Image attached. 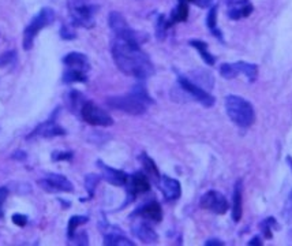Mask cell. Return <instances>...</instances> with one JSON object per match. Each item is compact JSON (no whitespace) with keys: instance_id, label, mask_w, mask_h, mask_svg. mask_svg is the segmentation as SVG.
<instances>
[{"instance_id":"1","label":"cell","mask_w":292,"mask_h":246,"mask_svg":"<svg viewBox=\"0 0 292 246\" xmlns=\"http://www.w3.org/2000/svg\"><path fill=\"white\" fill-rule=\"evenodd\" d=\"M112 57L118 69L126 76L146 80L155 74V66L139 47L138 41L115 38L112 43Z\"/></svg>"},{"instance_id":"2","label":"cell","mask_w":292,"mask_h":246,"mask_svg":"<svg viewBox=\"0 0 292 246\" xmlns=\"http://www.w3.org/2000/svg\"><path fill=\"white\" fill-rule=\"evenodd\" d=\"M224 104H226L227 115L239 128H250L255 122L254 107L250 101L241 96H227Z\"/></svg>"},{"instance_id":"3","label":"cell","mask_w":292,"mask_h":246,"mask_svg":"<svg viewBox=\"0 0 292 246\" xmlns=\"http://www.w3.org/2000/svg\"><path fill=\"white\" fill-rule=\"evenodd\" d=\"M55 21V11L51 9V7H44V9L40 10L32 22L26 26L24 32V49L25 51H30L33 48L34 38L38 34V32L41 29L47 28L49 25Z\"/></svg>"},{"instance_id":"4","label":"cell","mask_w":292,"mask_h":246,"mask_svg":"<svg viewBox=\"0 0 292 246\" xmlns=\"http://www.w3.org/2000/svg\"><path fill=\"white\" fill-rule=\"evenodd\" d=\"M107 105L111 108L119 109V111H123V112L130 115H142L146 112V104H143L141 100H138L131 93H128L126 96L108 97Z\"/></svg>"},{"instance_id":"5","label":"cell","mask_w":292,"mask_h":246,"mask_svg":"<svg viewBox=\"0 0 292 246\" xmlns=\"http://www.w3.org/2000/svg\"><path fill=\"white\" fill-rule=\"evenodd\" d=\"M81 116L86 123L92 126H101V128H109L113 125L112 116L105 111L100 108L99 105L93 101H86L84 107L81 108Z\"/></svg>"},{"instance_id":"6","label":"cell","mask_w":292,"mask_h":246,"mask_svg":"<svg viewBox=\"0 0 292 246\" xmlns=\"http://www.w3.org/2000/svg\"><path fill=\"white\" fill-rule=\"evenodd\" d=\"M108 25L111 30H112L115 36L118 38H123V40H132V41H138L137 32H134L130 25L127 24L126 18L123 17L118 11H111L108 15Z\"/></svg>"},{"instance_id":"7","label":"cell","mask_w":292,"mask_h":246,"mask_svg":"<svg viewBox=\"0 0 292 246\" xmlns=\"http://www.w3.org/2000/svg\"><path fill=\"white\" fill-rule=\"evenodd\" d=\"M178 82H179L180 89L184 90L186 93H189V96H191L195 101L198 103H201L205 107H212L214 104V97H213L209 92L201 88V86H198L197 84H194L193 81L189 80L187 77L184 76H179L178 78Z\"/></svg>"},{"instance_id":"8","label":"cell","mask_w":292,"mask_h":246,"mask_svg":"<svg viewBox=\"0 0 292 246\" xmlns=\"http://www.w3.org/2000/svg\"><path fill=\"white\" fill-rule=\"evenodd\" d=\"M201 207L207 209L216 215H224L230 209L228 201L220 192L217 190H209L201 197Z\"/></svg>"},{"instance_id":"9","label":"cell","mask_w":292,"mask_h":246,"mask_svg":"<svg viewBox=\"0 0 292 246\" xmlns=\"http://www.w3.org/2000/svg\"><path fill=\"white\" fill-rule=\"evenodd\" d=\"M38 184L41 186L48 193H57V192H66V193H72L74 186L70 180L67 179L64 175L60 174H49L47 178L38 180Z\"/></svg>"},{"instance_id":"10","label":"cell","mask_w":292,"mask_h":246,"mask_svg":"<svg viewBox=\"0 0 292 246\" xmlns=\"http://www.w3.org/2000/svg\"><path fill=\"white\" fill-rule=\"evenodd\" d=\"M97 11V6L86 5L82 9L74 10L70 11L71 19H72V24L76 26H81V28L90 29L95 26V14Z\"/></svg>"},{"instance_id":"11","label":"cell","mask_w":292,"mask_h":246,"mask_svg":"<svg viewBox=\"0 0 292 246\" xmlns=\"http://www.w3.org/2000/svg\"><path fill=\"white\" fill-rule=\"evenodd\" d=\"M127 193L128 197L131 199V201L134 200V197L137 194L146 193L151 190V182H149V178L146 175L145 172L142 171H138V172H134L131 176H128L127 183Z\"/></svg>"},{"instance_id":"12","label":"cell","mask_w":292,"mask_h":246,"mask_svg":"<svg viewBox=\"0 0 292 246\" xmlns=\"http://www.w3.org/2000/svg\"><path fill=\"white\" fill-rule=\"evenodd\" d=\"M228 17L234 21L247 18L254 11V6L250 0H227Z\"/></svg>"},{"instance_id":"13","label":"cell","mask_w":292,"mask_h":246,"mask_svg":"<svg viewBox=\"0 0 292 246\" xmlns=\"http://www.w3.org/2000/svg\"><path fill=\"white\" fill-rule=\"evenodd\" d=\"M64 134H66V130L61 128L60 125H57L55 120H45L44 123H40L37 128L30 133V136L28 138H53L59 137V136H64Z\"/></svg>"},{"instance_id":"14","label":"cell","mask_w":292,"mask_h":246,"mask_svg":"<svg viewBox=\"0 0 292 246\" xmlns=\"http://www.w3.org/2000/svg\"><path fill=\"white\" fill-rule=\"evenodd\" d=\"M97 166L101 170V176H103L104 180H107L108 183L113 184V186H126L128 180V175L124 171L116 170V168L107 166L101 160L97 161Z\"/></svg>"},{"instance_id":"15","label":"cell","mask_w":292,"mask_h":246,"mask_svg":"<svg viewBox=\"0 0 292 246\" xmlns=\"http://www.w3.org/2000/svg\"><path fill=\"white\" fill-rule=\"evenodd\" d=\"M159 188L161 189L163 194L167 201H176L182 194V188L178 179L170 178L167 175H161L160 182H159Z\"/></svg>"},{"instance_id":"16","label":"cell","mask_w":292,"mask_h":246,"mask_svg":"<svg viewBox=\"0 0 292 246\" xmlns=\"http://www.w3.org/2000/svg\"><path fill=\"white\" fill-rule=\"evenodd\" d=\"M132 234L135 235V237L139 239L143 243H148V245H151V243H156V242L159 241V235H157V232L153 230V228L145 222H137L132 224Z\"/></svg>"},{"instance_id":"17","label":"cell","mask_w":292,"mask_h":246,"mask_svg":"<svg viewBox=\"0 0 292 246\" xmlns=\"http://www.w3.org/2000/svg\"><path fill=\"white\" fill-rule=\"evenodd\" d=\"M232 220L235 223L241 222L243 215V180L239 179L235 183L234 196H232Z\"/></svg>"},{"instance_id":"18","label":"cell","mask_w":292,"mask_h":246,"mask_svg":"<svg viewBox=\"0 0 292 246\" xmlns=\"http://www.w3.org/2000/svg\"><path fill=\"white\" fill-rule=\"evenodd\" d=\"M135 215H139L141 218L152 220V222L159 223L163 219V209H161V205L157 201H151V203L142 205L141 208L135 212Z\"/></svg>"},{"instance_id":"19","label":"cell","mask_w":292,"mask_h":246,"mask_svg":"<svg viewBox=\"0 0 292 246\" xmlns=\"http://www.w3.org/2000/svg\"><path fill=\"white\" fill-rule=\"evenodd\" d=\"M63 63L66 65L67 69H76V70L88 71L89 70V60L86 55L81 52H70L63 57Z\"/></svg>"},{"instance_id":"20","label":"cell","mask_w":292,"mask_h":246,"mask_svg":"<svg viewBox=\"0 0 292 246\" xmlns=\"http://www.w3.org/2000/svg\"><path fill=\"white\" fill-rule=\"evenodd\" d=\"M139 160H141L142 166H143V170H145V174L148 175V178L152 180H155L156 183L159 184L160 182V172H159V168L156 166V163L153 161V159L148 156L146 153H142L139 156Z\"/></svg>"},{"instance_id":"21","label":"cell","mask_w":292,"mask_h":246,"mask_svg":"<svg viewBox=\"0 0 292 246\" xmlns=\"http://www.w3.org/2000/svg\"><path fill=\"white\" fill-rule=\"evenodd\" d=\"M234 66L238 70L239 74H243V76L247 77V80L250 82H254L258 77V66L254 65V63H249V61H243L239 60L234 63Z\"/></svg>"},{"instance_id":"22","label":"cell","mask_w":292,"mask_h":246,"mask_svg":"<svg viewBox=\"0 0 292 246\" xmlns=\"http://www.w3.org/2000/svg\"><path fill=\"white\" fill-rule=\"evenodd\" d=\"M189 44L191 45V47L197 49L198 52H199V55H201V57L203 59V61H205L206 65L212 66V65L216 63V57L213 56L212 53L209 52V49H207V44L205 43V41H201V40H190Z\"/></svg>"},{"instance_id":"23","label":"cell","mask_w":292,"mask_h":246,"mask_svg":"<svg viewBox=\"0 0 292 246\" xmlns=\"http://www.w3.org/2000/svg\"><path fill=\"white\" fill-rule=\"evenodd\" d=\"M189 18V6L184 0H179L178 6L175 7L172 14H171L170 24H176V22H184Z\"/></svg>"},{"instance_id":"24","label":"cell","mask_w":292,"mask_h":246,"mask_svg":"<svg viewBox=\"0 0 292 246\" xmlns=\"http://www.w3.org/2000/svg\"><path fill=\"white\" fill-rule=\"evenodd\" d=\"M104 245L107 246H134L135 243L130 241L127 237H124L122 234H116V232H111L104 237Z\"/></svg>"},{"instance_id":"25","label":"cell","mask_w":292,"mask_h":246,"mask_svg":"<svg viewBox=\"0 0 292 246\" xmlns=\"http://www.w3.org/2000/svg\"><path fill=\"white\" fill-rule=\"evenodd\" d=\"M194 76V84H197L201 88H207V89H212L213 86V76L206 70H197L193 73Z\"/></svg>"},{"instance_id":"26","label":"cell","mask_w":292,"mask_h":246,"mask_svg":"<svg viewBox=\"0 0 292 246\" xmlns=\"http://www.w3.org/2000/svg\"><path fill=\"white\" fill-rule=\"evenodd\" d=\"M67 101H68V108H70L72 112H81V108H82L84 104L86 103L84 95H82L81 92H78V90H72V92H70Z\"/></svg>"},{"instance_id":"27","label":"cell","mask_w":292,"mask_h":246,"mask_svg":"<svg viewBox=\"0 0 292 246\" xmlns=\"http://www.w3.org/2000/svg\"><path fill=\"white\" fill-rule=\"evenodd\" d=\"M63 81L66 84H74V82H86L88 77L86 73L82 70H76V69H67L64 76H63Z\"/></svg>"},{"instance_id":"28","label":"cell","mask_w":292,"mask_h":246,"mask_svg":"<svg viewBox=\"0 0 292 246\" xmlns=\"http://www.w3.org/2000/svg\"><path fill=\"white\" fill-rule=\"evenodd\" d=\"M206 25H207V28L212 30L213 36H216V37H218V40H222L223 41L222 32L217 29V6L216 5L213 6V7H210L209 13H207Z\"/></svg>"},{"instance_id":"29","label":"cell","mask_w":292,"mask_h":246,"mask_svg":"<svg viewBox=\"0 0 292 246\" xmlns=\"http://www.w3.org/2000/svg\"><path fill=\"white\" fill-rule=\"evenodd\" d=\"M130 93L132 96H135L138 100H141L143 104H153V100H152V97L148 93V90H146V88L142 84H138V85L134 86Z\"/></svg>"},{"instance_id":"30","label":"cell","mask_w":292,"mask_h":246,"mask_svg":"<svg viewBox=\"0 0 292 246\" xmlns=\"http://www.w3.org/2000/svg\"><path fill=\"white\" fill-rule=\"evenodd\" d=\"M88 222H89V218H88V216H71L70 220H68V227H67V235H68V239L76 234L77 228Z\"/></svg>"},{"instance_id":"31","label":"cell","mask_w":292,"mask_h":246,"mask_svg":"<svg viewBox=\"0 0 292 246\" xmlns=\"http://www.w3.org/2000/svg\"><path fill=\"white\" fill-rule=\"evenodd\" d=\"M170 21H167L164 15L160 14L157 17V21H156V36H157L159 40H164L165 36H167V29L170 28Z\"/></svg>"},{"instance_id":"32","label":"cell","mask_w":292,"mask_h":246,"mask_svg":"<svg viewBox=\"0 0 292 246\" xmlns=\"http://www.w3.org/2000/svg\"><path fill=\"white\" fill-rule=\"evenodd\" d=\"M277 222H276V219L274 218H266L264 222L261 223V230H262V234H264L265 238H270L273 237V234H272V228H277Z\"/></svg>"},{"instance_id":"33","label":"cell","mask_w":292,"mask_h":246,"mask_svg":"<svg viewBox=\"0 0 292 246\" xmlns=\"http://www.w3.org/2000/svg\"><path fill=\"white\" fill-rule=\"evenodd\" d=\"M100 182V176L96 175V174H89V175L85 176V188L89 193V199H92L95 196L96 188Z\"/></svg>"},{"instance_id":"34","label":"cell","mask_w":292,"mask_h":246,"mask_svg":"<svg viewBox=\"0 0 292 246\" xmlns=\"http://www.w3.org/2000/svg\"><path fill=\"white\" fill-rule=\"evenodd\" d=\"M220 74L227 80H232V78L239 76V73L234 66V63H223L220 66Z\"/></svg>"},{"instance_id":"35","label":"cell","mask_w":292,"mask_h":246,"mask_svg":"<svg viewBox=\"0 0 292 246\" xmlns=\"http://www.w3.org/2000/svg\"><path fill=\"white\" fill-rule=\"evenodd\" d=\"M70 241H74L71 243H76V245H89V238L85 231H81L80 234H77L76 231V234L70 238Z\"/></svg>"},{"instance_id":"36","label":"cell","mask_w":292,"mask_h":246,"mask_svg":"<svg viewBox=\"0 0 292 246\" xmlns=\"http://www.w3.org/2000/svg\"><path fill=\"white\" fill-rule=\"evenodd\" d=\"M283 215L287 222H292V190L289 196H288L287 201H285V205H284Z\"/></svg>"},{"instance_id":"37","label":"cell","mask_w":292,"mask_h":246,"mask_svg":"<svg viewBox=\"0 0 292 246\" xmlns=\"http://www.w3.org/2000/svg\"><path fill=\"white\" fill-rule=\"evenodd\" d=\"M15 57H17L15 51H9V52L3 53L0 56V66H9V65H11L15 60Z\"/></svg>"},{"instance_id":"38","label":"cell","mask_w":292,"mask_h":246,"mask_svg":"<svg viewBox=\"0 0 292 246\" xmlns=\"http://www.w3.org/2000/svg\"><path fill=\"white\" fill-rule=\"evenodd\" d=\"M7 197H9V189L7 188H0V219L5 218V203L6 200H7Z\"/></svg>"},{"instance_id":"39","label":"cell","mask_w":292,"mask_h":246,"mask_svg":"<svg viewBox=\"0 0 292 246\" xmlns=\"http://www.w3.org/2000/svg\"><path fill=\"white\" fill-rule=\"evenodd\" d=\"M72 159V152H53L52 153V160L60 161V160H71Z\"/></svg>"},{"instance_id":"40","label":"cell","mask_w":292,"mask_h":246,"mask_svg":"<svg viewBox=\"0 0 292 246\" xmlns=\"http://www.w3.org/2000/svg\"><path fill=\"white\" fill-rule=\"evenodd\" d=\"M60 36L61 38H64V40H72V38L77 37L76 32H74L70 26H67V25H63V26H61Z\"/></svg>"},{"instance_id":"41","label":"cell","mask_w":292,"mask_h":246,"mask_svg":"<svg viewBox=\"0 0 292 246\" xmlns=\"http://www.w3.org/2000/svg\"><path fill=\"white\" fill-rule=\"evenodd\" d=\"M86 5H89L88 0H67V6H68V10H70V11L82 9V7H85Z\"/></svg>"},{"instance_id":"42","label":"cell","mask_w":292,"mask_h":246,"mask_svg":"<svg viewBox=\"0 0 292 246\" xmlns=\"http://www.w3.org/2000/svg\"><path fill=\"white\" fill-rule=\"evenodd\" d=\"M13 223L19 226V227H24L25 224L28 223V216L22 215V213H15V215H13Z\"/></svg>"},{"instance_id":"43","label":"cell","mask_w":292,"mask_h":246,"mask_svg":"<svg viewBox=\"0 0 292 246\" xmlns=\"http://www.w3.org/2000/svg\"><path fill=\"white\" fill-rule=\"evenodd\" d=\"M216 0H193V3L201 9H207V7H213Z\"/></svg>"},{"instance_id":"44","label":"cell","mask_w":292,"mask_h":246,"mask_svg":"<svg viewBox=\"0 0 292 246\" xmlns=\"http://www.w3.org/2000/svg\"><path fill=\"white\" fill-rule=\"evenodd\" d=\"M13 159H15V160H25L26 159V153H25L24 151H17V152H14V155H13Z\"/></svg>"},{"instance_id":"45","label":"cell","mask_w":292,"mask_h":246,"mask_svg":"<svg viewBox=\"0 0 292 246\" xmlns=\"http://www.w3.org/2000/svg\"><path fill=\"white\" fill-rule=\"evenodd\" d=\"M262 243H264V242L261 241V237H258V235H255V237H253L249 242H247V245H250V246H255V245L261 246Z\"/></svg>"},{"instance_id":"46","label":"cell","mask_w":292,"mask_h":246,"mask_svg":"<svg viewBox=\"0 0 292 246\" xmlns=\"http://www.w3.org/2000/svg\"><path fill=\"white\" fill-rule=\"evenodd\" d=\"M205 245L206 246H223L224 245V242H222L220 239H207L205 242Z\"/></svg>"},{"instance_id":"47","label":"cell","mask_w":292,"mask_h":246,"mask_svg":"<svg viewBox=\"0 0 292 246\" xmlns=\"http://www.w3.org/2000/svg\"><path fill=\"white\" fill-rule=\"evenodd\" d=\"M287 163H288V166L291 167V170H292V157H289V156L287 157Z\"/></svg>"}]
</instances>
